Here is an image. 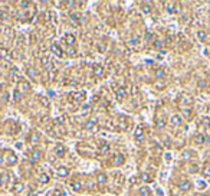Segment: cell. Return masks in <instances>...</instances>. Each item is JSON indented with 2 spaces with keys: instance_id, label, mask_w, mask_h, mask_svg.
<instances>
[{
  "instance_id": "cell-1",
  "label": "cell",
  "mask_w": 210,
  "mask_h": 196,
  "mask_svg": "<svg viewBox=\"0 0 210 196\" xmlns=\"http://www.w3.org/2000/svg\"><path fill=\"white\" fill-rule=\"evenodd\" d=\"M178 189L183 192H189L191 189V183L190 180H187V179H183V180H180V183H178Z\"/></svg>"
},
{
  "instance_id": "cell-2",
  "label": "cell",
  "mask_w": 210,
  "mask_h": 196,
  "mask_svg": "<svg viewBox=\"0 0 210 196\" xmlns=\"http://www.w3.org/2000/svg\"><path fill=\"white\" fill-rule=\"evenodd\" d=\"M170 123H171V125H174V127H178V125L182 124V115H178V114L171 115Z\"/></svg>"
},
{
  "instance_id": "cell-3",
  "label": "cell",
  "mask_w": 210,
  "mask_h": 196,
  "mask_svg": "<svg viewBox=\"0 0 210 196\" xmlns=\"http://www.w3.org/2000/svg\"><path fill=\"white\" fill-rule=\"evenodd\" d=\"M42 156H43L42 150H38V148H36V150L32 152V156H30V157H32V162H39V160L42 159Z\"/></svg>"
},
{
  "instance_id": "cell-4",
  "label": "cell",
  "mask_w": 210,
  "mask_h": 196,
  "mask_svg": "<svg viewBox=\"0 0 210 196\" xmlns=\"http://www.w3.org/2000/svg\"><path fill=\"white\" fill-rule=\"evenodd\" d=\"M115 95H117V100L118 101H122L127 95V91H125V88H118L117 91H115Z\"/></svg>"
},
{
  "instance_id": "cell-5",
  "label": "cell",
  "mask_w": 210,
  "mask_h": 196,
  "mask_svg": "<svg viewBox=\"0 0 210 196\" xmlns=\"http://www.w3.org/2000/svg\"><path fill=\"white\" fill-rule=\"evenodd\" d=\"M65 152H66V148H65L63 144H58L56 147H55V153H56L58 157H62L63 154H65Z\"/></svg>"
},
{
  "instance_id": "cell-6",
  "label": "cell",
  "mask_w": 210,
  "mask_h": 196,
  "mask_svg": "<svg viewBox=\"0 0 210 196\" xmlns=\"http://www.w3.org/2000/svg\"><path fill=\"white\" fill-rule=\"evenodd\" d=\"M51 51H52V53H55L58 58H61L63 55V53H62V49L59 48V45H56V43H53L52 46H51Z\"/></svg>"
},
{
  "instance_id": "cell-7",
  "label": "cell",
  "mask_w": 210,
  "mask_h": 196,
  "mask_svg": "<svg viewBox=\"0 0 210 196\" xmlns=\"http://www.w3.org/2000/svg\"><path fill=\"white\" fill-rule=\"evenodd\" d=\"M135 139L138 140L140 143H141V141H144V133H143V127H141V125L135 130Z\"/></svg>"
},
{
  "instance_id": "cell-8",
  "label": "cell",
  "mask_w": 210,
  "mask_h": 196,
  "mask_svg": "<svg viewBox=\"0 0 210 196\" xmlns=\"http://www.w3.org/2000/svg\"><path fill=\"white\" fill-rule=\"evenodd\" d=\"M98 123V118H91V120H88V123L85 124V130H91V129H94L95 127V124Z\"/></svg>"
},
{
  "instance_id": "cell-9",
  "label": "cell",
  "mask_w": 210,
  "mask_h": 196,
  "mask_svg": "<svg viewBox=\"0 0 210 196\" xmlns=\"http://www.w3.org/2000/svg\"><path fill=\"white\" fill-rule=\"evenodd\" d=\"M193 141L196 144H204V134H196L194 136V139H193Z\"/></svg>"
},
{
  "instance_id": "cell-10",
  "label": "cell",
  "mask_w": 210,
  "mask_h": 196,
  "mask_svg": "<svg viewBox=\"0 0 210 196\" xmlns=\"http://www.w3.org/2000/svg\"><path fill=\"white\" fill-rule=\"evenodd\" d=\"M124 162H125L124 156H122V154H117V157H115V160H114V164L115 166H121Z\"/></svg>"
},
{
  "instance_id": "cell-11",
  "label": "cell",
  "mask_w": 210,
  "mask_h": 196,
  "mask_svg": "<svg viewBox=\"0 0 210 196\" xmlns=\"http://www.w3.org/2000/svg\"><path fill=\"white\" fill-rule=\"evenodd\" d=\"M65 40H66V45L69 46V48H71L72 45L75 43V36L69 33V35H66V36H65Z\"/></svg>"
},
{
  "instance_id": "cell-12",
  "label": "cell",
  "mask_w": 210,
  "mask_h": 196,
  "mask_svg": "<svg viewBox=\"0 0 210 196\" xmlns=\"http://www.w3.org/2000/svg\"><path fill=\"white\" fill-rule=\"evenodd\" d=\"M68 173H69V170H68L66 167H58L56 169V175H59V176H62V177L68 176Z\"/></svg>"
},
{
  "instance_id": "cell-13",
  "label": "cell",
  "mask_w": 210,
  "mask_h": 196,
  "mask_svg": "<svg viewBox=\"0 0 210 196\" xmlns=\"http://www.w3.org/2000/svg\"><path fill=\"white\" fill-rule=\"evenodd\" d=\"M104 74V68L101 67V65H95V68H94V75L95 77H101Z\"/></svg>"
},
{
  "instance_id": "cell-14",
  "label": "cell",
  "mask_w": 210,
  "mask_h": 196,
  "mask_svg": "<svg viewBox=\"0 0 210 196\" xmlns=\"http://www.w3.org/2000/svg\"><path fill=\"white\" fill-rule=\"evenodd\" d=\"M197 38L200 42H204L206 38H207V33H206V30H197Z\"/></svg>"
},
{
  "instance_id": "cell-15",
  "label": "cell",
  "mask_w": 210,
  "mask_h": 196,
  "mask_svg": "<svg viewBox=\"0 0 210 196\" xmlns=\"http://www.w3.org/2000/svg\"><path fill=\"white\" fill-rule=\"evenodd\" d=\"M96 182L99 183V185H105V183H107V175H104V173L98 175V177H96Z\"/></svg>"
},
{
  "instance_id": "cell-16",
  "label": "cell",
  "mask_w": 210,
  "mask_h": 196,
  "mask_svg": "<svg viewBox=\"0 0 210 196\" xmlns=\"http://www.w3.org/2000/svg\"><path fill=\"white\" fill-rule=\"evenodd\" d=\"M28 75L30 78H35V77H38V71L35 69V68H32V67H29L28 68Z\"/></svg>"
},
{
  "instance_id": "cell-17",
  "label": "cell",
  "mask_w": 210,
  "mask_h": 196,
  "mask_svg": "<svg viewBox=\"0 0 210 196\" xmlns=\"http://www.w3.org/2000/svg\"><path fill=\"white\" fill-rule=\"evenodd\" d=\"M156 77H157L158 79H161V78H164V77H166V71H164L163 68L157 69V71H156Z\"/></svg>"
},
{
  "instance_id": "cell-18",
  "label": "cell",
  "mask_w": 210,
  "mask_h": 196,
  "mask_svg": "<svg viewBox=\"0 0 210 196\" xmlns=\"http://www.w3.org/2000/svg\"><path fill=\"white\" fill-rule=\"evenodd\" d=\"M19 86H20V91H26V90L30 88V84H29V82H24V81H20Z\"/></svg>"
},
{
  "instance_id": "cell-19",
  "label": "cell",
  "mask_w": 210,
  "mask_h": 196,
  "mask_svg": "<svg viewBox=\"0 0 210 196\" xmlns=\"http://www.w3.org/2000/svg\"><path fill=\"white\" fill-rule=\"evenodd\" d=\"M201 124H203V127L209 129L210 127V117H203V118H201Z\"/></svg>"
},
{
  "instance_id": "cell-20",
  "label": "cell",
  "mask_w": 210,
  "mask_h": 196,
  "mask_svg": "<svg viewBox=\"0 0 210 196\" xmlns=\"http://www.w3.org/2000/svg\"><path fill=\"white\" fill-rule=\"evenodd\" d=\"M99 152H101L102 154L108 153V152H110V146H108V144H102V146L99 147Z\"/></svg>"
},
{
  "instance_id": "cell-21",
  "label": "cell",
  "mask_w": 210,
  "mask_h": 196,
  "mask_svg": "<svg viewBox=\"0 0 210 196\" xmlns=\"http://www.w3.org/2000/svg\"><path fill=\"white\" fill-rule=\"evenodd\" d=\"M197 86H199V90H204L206 86H207V82H206V79H200V81L197 82Z\"/></svg>"
},
{
  "instance_id": "cell-22",
  "label": "cell",
  "mask_w": 210,
  "mask_h": 196,
  "mask_svg": "<svg viewBox=\"0 0 210 196\" xmlns=\"http://www.w3.org/2000/svg\"><path fill=\"white\" fill-rule=\"evenodd\" d=\"M81 187H82L81 182H73V183H72V189H73V190L79 192V190H81Z\"/></svg>"
},
{
  "instance_id": "cell-23",
  "label": "cell",
  "mask_w": 210,
  "mask_h": 196,
  "mask_svg": "<svg viewBox=\"0 0 210 196\" xmlns=\"http://www.w3.org/2000/svg\"><path fill=\"white\" fill-rule=\"evenodd\" d=\"M39 180H40V183H48L49 182V176L48 175H40V177H39Z\"/></svg>"
},
{
  "instance_id": "cell-24",
  "label": "cell",
  "mask_w": 210,
  "mask_h": 196,
  "mask_svg": "<svg viewBox=\"0 0 210 196\" xmlns=\"http://www.w3.org/2000/svg\"><path fill=\"white\" fill-rule=\"evenodd\" d=\"M183 115H184L186 118H190L191 117V108H184V110H183Z\"/></svg>"
},
{
  "instance_id": "cell-25",
  "label": "cell",
  "mask_w": 210,
  "mask_h": 196,
  "mask_svg": "<svg viewBox=\"0 0 210 196\" xmlns=\"http://www.w3.org/2000/svg\"><path fill=\"white\" fill-rule=\"evenodd\" d=\"M164 127H166V123H164V120L160 118V120L157 121V129H158V130H163Z\"/></svg>"
},
{
  "instance_id": "cell-26",
  "label": "cell",
  "mask_w": 210,
  "mask_h": 196,
  "mask_svg": "<svg viewBox=\"0 0 210 196\" xmlns=\"http://www.w3.org/2000/svg\"><path fill=\"white\" fill-rule=\"evenodd\" d=\"M7 162L12 163V164H14V163L17 162V159H16V156H14V154H9V157H7Z\"/></svg>"
},
{
  "instance_id": "cell-27",
  "label": "cell",
  "mask_w": 210,
  "mask_h": 196,
  "mask_svg": "<svg viewBox=\"0 0 210 196\" xmlns=\"http://www.w3.org/2000/svg\"><path fill=\"white\" fill-rule=\"evenodd\" d=\"M42 63L46 68H52V63H51V61H49L48 58H43V59H42Z\"/></svg>"
},
{
  "instance_id": "cell-28",
  "label": "cell",
  "mask_w": 210,
  "mask_h": 196,
  "mask_svg": "<svg viewBox=\"0 0 210 196\" xmlns=\"http://www.w3.org/2000/svg\"><path fill=\"white\" fill-rule=\"evenodd\" d=\"M140 179H141L143 182H150V176H148V173H141Z\"/></svg>"
},
{
  "instance_id": "cell-29",
  "label": "cell",
  "mask_w": 210,
  "mask_h": 196,
  "mask_svg": "<svg viewBox=\"0 0 210 196\" xmlns=\"http://www.w3.org/2000/svg\"><path fill=\"white\" fill-rule=\"evenodd\" d=\"M143 12L144 13H150V12H151V5H150V3H145L143 7Z\"/></svg>"
},
{
  "instance_id": "cell-30",
  "label": "cell",
  "mask_w": 210,
  "mask_h": 196,
  "mask_svg": "<svg viewBox=\"0 0 210 196\" xmlns=\"http://www.w3.org/2000/svg\"><path fill=\"white\" fill-rule=\"evenodd\" d=\"M203 175H204L206 177H210V166H206V167L203 169Z\"/></svg>"
},
{
  "instance_id": "cell-31",
  "label": "cell",
  "mask_w": 210,
  "mask_h": 196,
  "mask_svg": "<svg viewBox=\"0 0 210 196\" xmlns=\"http://www.w3.org/2000/svg\"><path fill=\"white\" fill-rule=\"evenodd\" d=\"M23 183H16V186H14V190L16 192H20V190H23Z\"/></svg>"
},
{
  "instance_id": "cell-32",
  "label": "cell",
  "mask_w": 210,
  "mask_h": 196,
  "mask_svg": "<svg viewBox=\"0 0 210 196\" xmlns=\"http://www.w3.org/2000/svg\"><path fill=\"white\" fill-rule=\"evenodd\" d=\"M20 97H22V92H20V90H16V91H14V100L17 101V100H20Z\"/></svg>"
},
{
  "instance_id": "cell-33",
  "label": "cell",
  "mask_w": 210,
  "mask_h": 196,
  "mask_svg": "<svg viewBox=\"0 0 210 196\" xmlns=\"http://www.w3.org/2000/svg\"><path fill=\"white\" fill-rule=\"evenodd\" d=\"M154 48H156V49H161L163 48V42H161V40H156V42H154Z\"/></svg>"
},
{
  "instance_id": "cell-34",
  "label": "cell",
  "mask_w": 210,
  "mask_h": 196,
  "mask_svg": "<svg viewBox=\"0 0 210 196\" xmlns=\"http://www.w3.org/2000/svg\"><path fill=\"white\" fill-rule=\"evenodd\" d=\"M75 52H77V51L72 48V46H71V48H68V49H66V53L69 55V56H73V55H75Z\"/></svg>"
},
{
  "instance_id": "cell-35",
  "label": "cell",
  "mask_w": 210,
  "mask_h": 196,
  "mask_svg": "<svg viewBox=\"0 0 210 196\" xmlns=\"http://www.w3.org/2000/svg\"><path fill=\"white\" fill-rule=\"evenodd\" d=\"M190 173H197V170H199V167H197V164H191L190 166Z\"/></svg>"
},
{
  "instance_id": "cell-36",
  "label": "cell",
  "mask_w": 210,
  "mask_h": 196,
  "mask_svg": "<svg viewBox=\"0 0 210 196\" xmlns=\"http://www.w3.org/2000/svg\"><path fill=\"white\" fill-rule=\"evenodd\" d=\"M138 42H140V38H131L129 45H138Z\"/></svg>"
},
{
  "instance_id": "cell-37",
  "label": "cell",
  "mask_w": 210,
  "mask_h": 196,
  "mask_svg": "<svg viewBox=\"0 0 210 196\" xmlns=\"http://www.w3.org/2000/svg\"><path fill=\"white\" fill-rule=\"evenodd\" d=\"M167 12H168V13H176V7H174V6H171V5H168L167 6Z\"/></svg>"
},
{
  "instance_id": "cell-38",
  "label": "cell",
  "mask_w": 210,
  "mask_h": 196,
  "mask_svg": "<svg viewBox=\"0 0 210 196\" xmlns=\"http://www.w3.org/2000/svg\"><path fill=\"white\" fill-rule=\"evenodd\" d=\"M147 192H148L147 187H141V189H140V195H141V196H145V195H147Z\"/></svg>"
},
{
  "instance_id": "cell-39",
  "label": "cell",
  "mask_w": 210,
  "mask_h": 196,
  "mask_svg": "<svg viewBox=\"0 0 210 196\" xmlns=\"http://www.w3.org/2000/svg\"><path fill=\"white\" fill-rule=\"evenodd\" d=\"M29 5H30L29 2H22V3H20V7H22V9H26Z\"/></svg>"
},
{
  "instance_id": "cell-40",
  "label": "cell",
  "mask_w": 210,
  "mask_h": 196,
  "mask_svg": "<svg viewBox=\"0 0 210 196\" xmlns=\"http://www.w3.org/2000/svg\"><path fill=\"white\" fill-rule=\"evenodd\" d=\"M32 141H33V143H38V141H39V136H38V134H33V136H32Z\"/></svg>"
},
{
  "instance_id": "cell-41",
  "label": "cell",
  "mask_w": 210,
  "mask_h": 196,
  "mask_svg": "<svg viewBox=\"0 0 210 196\" xmlns=\"http://www.w3.org/2000/svg\"><path fill=\"white\" fill-rule=\"evenodd\" d=\"M145 39H147L148 42H150V40L153 39V33H147V35H145Z\"/></svg>"
},
{
  "instance_id": "cell-42",
  "label": "cell",
  "mask_w": 210,
  "mask_h": 196,
  "mask_svg": "<svg viewBox=\"0 0 210 196\" xmlns=\"http://www.w3.org/2000/svg\"><path fill=\"white\" fill-rule=\"evenodd\" d=\"M164 144H166V146H167V147H170V139H168V137H166V140H164Z\"/></svg>"
},
{
  "instance_id": "cell-43",
  "label": "cell",
  "mask_w": 210,
  "mask_h": 196,
  "mask_svg": "<svg viewBox=\"0 0 210 196\" xmlns=\"http://www.w3.org/2000/svg\"><path fill=\"white\" fill-rule=\"evenodd\" d=\"M190 152H184V153H183V156H184V157H186V159H190Z\"/></svg>"
},
{
  "instance_id": "cell-44",
  "label": "cell",
  "mask_w": 210,
  "mask_h": 196,
  "mask_svg": "<svg viewBox=\"0 0 210 196\" xmlns=\"http://www.w3.org/2000/svg\"><path fill=\"white\" fill-rule=\"evenodd\" d=\"M204 143H210V136H206L204 134Z\"/></svg>"
},
{
  "instance_id": "cell-45",
  "label": "cell",
  "mask_w": 210,
  "mask_h": 196,
  "mask_svg": "<svg viewBox=\"0 0 210 196\" xmlns=\"http://www.w3.org/2000/svg\"><path fill=\"white\" fill-rule=\"evenodd\" d=\"M66 5L68 6H75V5H78V3H77V2H68Z\"/></svg>"
},
{
  "instance_id": "cell-46",
  "label": "cell",
  "mask_w": 210,
  "mask_h": 196,
  "mask_svg": "<svg viewBox=\"0 0 210 196\" xmlns=\"http://www.w3.org/2000/svg\"><path fill=\"white\" fill-rule=\"evenodd\" d=\"M71 17H72V19H73V20H78V16H77V14H72Z\"/></svg>"
},
{
  "instance_id": "cell-47",
  "label": "cell",
  "mask_w": 210,
  "mask_h": 196,
  "mask_svg": "<svg viewBox=\"0 0 210 196\" xmlns=\"http://www.w3.org/2000/svg\"><path fill=\"white\" fill-rule=\"evenodd\" d=\"M3 163H5V159H3L2 156H0V164H3Z\"/></svg>"
},
{
  "instance_id": "cell-48",
  "label": "cell",
  "mask_w": 210,
  "mask_h": 196,
  "mask_svg": "<svg viewBox=\"0 0 210 196\" xmlns=\"http://www.w3.org/2000/svg\"><path fill=\"white\" fill-rule=\"evenodd\" d=\"M2 182H3V175H0V186H2Z\"/></svg>"
},
{
  "instance_id": "cell-49",
  "label": "cell",
  "mask_w": 210,
  "mask_h": 196,
  "mask_svg": "<svg viewBox=\"0 0 210 196\" xmlns=\"http://www.w3.org/2000/svg\"><path fill=\"white\" fill-rule=\"evenodd\" d=\"M2 90H3V85H2V84H0V92H2Z\"/></svg>"
},
{
  "instance_id": "cell-50",
  "label": "cell",
  "mask_w": 210,
  "mask_h": 196,
  "mask_svg": "<svg viewBox=\"0 0 210 196\" xmlns=\"http://www.w3.org/2000/svg\"><path fill=\"white\" fill-rule=\"evenodd\" d=\"M201 196H207V195H201Z\"/></svg>"
}]
</instances>
